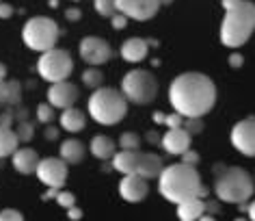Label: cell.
Listing matches in <instances>:
<instances>
[{
  "mask_svg": "<svg viewBox=\"0 0 255 221\" xmlns=\"http://www.w3.org/2000/svg\"><path fill=\"white\" fill-rule=\"evenodd\" d=\"M61 126L67 132H80L85 128V113L80 109H74V106H67L61 115Z\"/></svg>",
  "mask_w": 255,
  "mask_h": 221,
  "instance_id": "obj_21",
  "label": "cell"
},
{
  "mask_svg": "<svg viewBox=\"0 0 255 221\" xmlns=\"http://www.w3.org/2000/svg\"><path fill=\"white\" fill-rule=\"evenodd\" d=\"M242 63H245V59H242L240 54H232V56H229V65H232L234 69L236 67H242Z\"/></svg>",
  "mask_w": 255,
  "mask_h": 221,
  "instance_id": "obj_40",
  "label": "cell"
},
{
  "mask_svg": "<svg viewBox=\"0 0 255 221\" xmlns=\"http://www.w3.org/2000/svg\"><path fill=\"white\" fill-rule=\"evenodd\" d=\"M78 100V87L67 83V80H59V83H52L48 91V102L54 106V109H67V106H74V102Z\"/></svg>",
  "mask_w": 255,
  "mask_h": 221,
  "instance_id": "obj_13",
  "label": "cell"
},
{
  "mask_svg": "<svg viewBox=\"0 0 255 221\" xmlns=\"http://www.w3.org/2000/svg\"><path fill=\"white\" fill-rule=\"evenodd\" d=\"M182 156V163H186V165H197V163H199V154H197V152H193V150H186V152H184V154H180Z\"/></svg>",
  "mask_w": 255,
  "mask_h": 221,
  "instance_id": "obj_35",
  "label": "cell"
},
{
  "mask_svg": "<svg viewBox=\"0 0 255 221\" xmlns=\"http://www.w3.org/2000/svg\"><path fill=\"white\" fill-rule=\"evenodd\" d=\"M102 80H104V74L100 72V69H85V74H82V83H85L87 87H91V89H98V87H102Z\"/></svg>",
  "mask_w": 255,
  "mask_h": 221,
  "instance_id": "obj_26",
  "label": "cell"
},
{
  "mask_svg": "<svg viewBox=\"0 0 255 221\" xmlns=\"http://www.w3.org/2000/svg\"><path fill=\"white\" fill-rule=\"evenodd\" d=\"M91 154L98 156V159H102V161L111 159V156L115 154V143H113V139L106 137V135L93 137V139H91Z\"/></svg>",
  "mask_w": 255,
  "mask_h": 221,
  "instance_id": "obj_24",
  "label": "cell"
},
{
  "mask_svg": "<svg viewBox=\"0 0 255 221\" xmlns=\"http://www.w3.org/2000/svg\"><path fill=\"white\" fill-rule=\"evenodd\" d=\"M203 213H206V208H203L201 198H188L177 204V217H180V221H197Z\"/></svg>",
  "mask_w": 255,
  "mask_h": 221,
  "instance_id": "obj_19",
  "label": "cell"
},
{
  "mask_svg": "<svg viewBox=\"0 0 255 221\" xmlns=\"http://www.w3.org/2000/svg\"><path fill=\"white\" fill-rule=\"evenodd\" d=\"M95 2V11L102 17H113L117 13V7H115V0H93Z\"/></svg>",
  "mask_w": 255,
  "mask_h": 221,
  "instance_id": "obj_29",
  "label": "cell"
},
{
  "mask_svg": "<svg viewBox=\"0 0 255 221\" xmlns=\"http://www.w3.org/2000/svg\"><path fill=\"white\" fill-rule=\"evenodd\" d=\"M82 156H85V148H82L80 141H76V139H67V141L61 143V159L65 163H76L82 161Z\"/></svg>",
  "mask_w": 255,
  "mask_h": 221,
  "instance_id": "obj_23",
  "label": "cell"
},
{
  "mask_svg": "<svg viewBox=\"0 0 255 221\" xmlns=\"http://www.w3.org/2000/svg\"><path fill=\"white\" fill-rule=\"evenodd\" d=\"M111 20H113V28H117V30L119 28H126V24H128V17L124 13H115Z\"/></svg>",
  "mask_w": 255,
  "mask_h": 221,
  "instance_id": "obj_36",
  "label": "cell"
},
{
  "mask_svg": "<svg viewBox=\"0 0 255 221\" xmlns=\"http://www.w3.org/2000/svg\"><path fill=\"white\" fill-rule=\"evenodd\" d=\"M236 221H245V219H236Z\"/></svg>",
  "mask_w": 255,
  "mask_h": 221,
  "instance_id": "obj_51",
  "label": "cell"
},
{
  "mask_svg": "<svg viewBox=\"0 0 255 221\" xmlns=\"http://www.w3.org/2000/svg\"><path fill=\"white\" fill-rule=\"evenodd\" d=\"M37 69H39L43 80H48V83H59V80H67V76L72 74L74 61L65 50L50 48L39 56Z\"/></svg>",
  "mask_w": 255,
  "mask_h": 221,
  "instance_id": "obj_8",
  "label": "cell"
},
{
  "mask_svg": "<svg viewBox=\"0 0 255 221\" xmlns=\"http://www.w3.org/2000/svg\"><path fill=\"white\" fill-rule=\"evenodd\" d=\"M59 26H56L54 20H50L46 15H37L33 20H28L24 24L22 30V39L30 50H37V52H46V50L54 48L56 41H59Z\"/></svg>",
  "mask_w": 255,
  "mask_h": 221,
  "instance_id": "obj_6",
  "label": "cell"
},
{
  "mask_svg": "<svg viewBox=\"0 0 255 221\" xmlns=\"http://www.w3.org/2000/svg\"><path fill=\"white\" fill-rule=\"evenodd\" d=\"M162 172V159L156 154H147V152H138L136 154V169L134 174H138L141 178L149 180V178H158Z\"/></svg>",
  "mask_w": 255,
  "mask_h": 221,
  "instance_id": "obj_16",
  "label": "cell"
},
{
  "mask_svg": "<svg viewBox=\"0 0 255 221\" xmlns=\"http://www.w3.org/2000/svg\"><path fill=\"white\" fill-rule=\"evenodd\" d=\"M22 85L17 80H0V104H20Z\"/></svg>",
  "mask_w": 255,
  "mask_h": 221,
  "instance_id": "obj_22",
  "label": "cell"
},
{
  "mask_svg": "<svg viewBox=\"0 0 255 221\" xmlns=\"http://www.w3.org/2000/svg\"><path fill=\"white\" fill-rule=\"evenodd\" d=\"M184 119H186V124H182V126H184V130H186L190 137H193V135H199V132L203 130L201 117H184Z\"/></svg>",
  "mask_w": 255,
  "mask_h": 221,
  "instance_id": "obj_32",
  "label": "cell"
},
{
  "mask_svg": "<svg viewBox=\"0 0 255 221\" xmlns=\"http://www.w3.org/2000/svg\"><path fill=\"white\" fill-rule=\"evenodd\" d=\"M15 135H17V139H20V141H30V139H33V135H35V126L24 119V122H20V126H17Z\"/></svg>",
  "mask_w": 255,
  "mask_h": 221,
  "instance_id": "obj_30",
  "label": "cell"
},
{
  "mask_svg": "<svg viewBox=\"0 0 255 221\" xmlns=\"http://www.w3.org/2000/svg\"><path fill=\"white\" fill-rule=\"evenodd\" d=\"M89 113L98 124L113 126L121 122L128 113V100L113 87H98L89 98Z\"/></svg>",
  "mask_w": 255,
  "mask_h": 221,
  "instance_id": "obj_4",
  "label": "cell"
},
{
  "mask_svg": "<svg viewBox=\"0 0 255 221\" xmlns=\"http://www.w3.org/2000/svg\"><path fill=\"white\" fill-rule=\"evenodd\" d=\"M247 213H249V219H251V221H255V200H253L251 204L247 206Z\"/></svg>",
  "mask_w": 255,
  "mask_h": 221,
  "instance_id": "obj_45",
  "label": "cell"
},
{
  "mask_svg": "<svg viewBox=\"0 0 255 221\" xmlns=\"http://www.w3.org/2000/svg\"><path fill=\"white\" fill-rule=\"evenodd\" d=\"M13 117H17L20 122H24V119L28 117V111H26V109H22V106H20V109H17V111L13 113Z\"/></svg>",
  "mask_w": 255,
  "mask_h": 221,
  "instance_id": "obj_43",
  "label": "cell"
},
{
  "mask_svg": "<svg viewBox=\"0 0 255 221\" xmlns=\"http://www.w3.org/2000/svg\"><path fill=\"white\" fill-rule=\"evenodd\" d=\"M56 137H59V130H56L54 126H48L46 128V139H56Z\"/></svg>",
  "mask_w": 255,
  "mask_h": 221,
  "instance_id": "obj_44",
  "label": "cell"
},
{
  "mask_svg": "<svg viewBox=\"0 0 255 221\" xmlns=\"http://www.w3.org/2000/svg\"><path fill=\"white\" fill-rule=\"evenodd\" d=\"M17 143H20V139L11 128H0V159H4V156H11L17 150Z\"/></svg>",
  "mask_w": 255,
  "mask_h": 221,
  "instance_id": "obj_25",
  "label": "cell"
},
{
  "mask_svg": "<svg viewBox=\"0 0 255 221\" xmlns=\"http://www.w3.org/2000/svg\"><path fill=\"white\" fill-rule=\"evenodd\" d=\"M173 2V0H160V4H171Z\"/></svg>",
  "mask_w": 255,
  "mask_h": 221,
  "instance_id": "obj_50",
  "label": "cell"
},
{
  "mask_svg": "<svg viewBox=\"0 0 255 221\" xmlns=\"http://www.w3.org/2000/svg\"><path fill=\"white\" fill-rule=\"evenodd\" d=\"M56 202H59L63 208H69L76 204V198H74V193H69V191H61V193H56Z\"/></svg>",
  "mask_w": 255,
  "mask_h": 221,
  "instance_id": "obj_34",
  "label": "cell"
},
{
  "mask_svg": "<svg viewBox=\"0 0 255 221\" xmlns=\"http://www.w3.org/2000/svg\"><path fill=\"white\" fill-rule=\"evenodd\" d=\"M147 50H149V43L141 39V37H130V39L124 41L121 46V56L130 63H138L147 56Z\"/></svg>",
  "mask_w": 255,
  "mask_h": 221,
  "instance_id": "obj_17",
  "label": "cell"
},
{
  "mask_svg": "<svg viewBox=\"0 0 255 221\" xmlns=\"http://www.w3.org/2000/svg\"><path fill=\"white\" fill-rule=\"evenodd\" d=\"M11 15H13V7L7 4V2H0V17H4V20H7V17H11Z\"/></svg>",
  "mask_w": 255,
  "mask_h": 221,
  "instance_id": "obj_38",
  "label": "cell"
},
{
  "mask_svg": "<svg viewBox=\"0 0 255 221\" xmlns=\"http://www.w3.org/2000/svg\"><path fill=\"white\" fill-rule=\"evenodd\" d=\"M80 56L89 65H102L113 56V50L102 37H85L80 41Z\"/></svg>",
  "mask_w": 255,
  "mask_h": 221,
  "instance_id": "obj_12",
  "label": "cell"
},
{
  "mask_svg": "<svg viewBox=\"0 0 255 221\" xmlns=\"http://www.w3.org/2000/svg\"><path fill=\"white\" fill-rule=\"evenodd\" d=\"M119 145H121V150H138L141 148V137L136 132H124L119 137Z\"/></svg>",
  "mask_w": 255,
  "mask_h": 221,
  "instance_id": "obj_27",
  "label": "cell"
},
{
  "mask_svg": "<svg viewBox=\"0 0 255 221\" xmlns=\"http://www.w3.org/2000/svg\"><path fill=\"white\" fill-rule=\"evenodd\" d=\"M147 141H151V143L160 141V137H158V132H156V130H149V132H147Z\"/></svg>",
  "mask_w": 255,
  "mask_h": 221,
  "instance_id": "obj_46",
  "label": "cell"
},
{
  "mask_svg": "<svg viewBox=\"0 0 255 221\" xmlns=\"http://www.w3.org/2000/svg\"><path fill=\"white\" fill-rule=\"evenodd\" d=\"M232 143L245 156H255V117H247L234 126Z\"/></svg>",
  "mask_w": 255,
  "mask_h": 221,
  "instance_id": "obj_11",
  "label": "cell"
},
{
  "mask_svg": "<svg viewBox=\"0 0 255 221\" xmlns=\"http://www.w3.org/2000/svg\"><path fill=\"white\" fill-rule=\"evenodd\" d=\"M37 165H39V156L30 148H20L13 152V167L20 174H35Z\"/></svg>",
  "mask_w": 255,
  "mask_h": 221,
  "instance_id": "obj_18",
  "label": "cell"
},
{
  "mask_svg": "<svg viewBox=\"0 0 255 221\" xmlns=\"http://www.w3.org/2000/svg\"><path fill=\"white\" fill-rule=\"evenodd\" d=\"M160 145L167 150L169 154H184L190 148V135L184 130V126L177 128H169L160 137Z\"/></svg>",
  "mask_w": 255,
  "mask_h": 221,
  "instance_id": "obj_15",
  "label": "cell"
},
{
  "mask_svg": "<svg viewBox=\"0 0 255 221\" xmlns=\"http://www.w3.org/2000/svg\"><path fill=\"white\" fill-rule=\"evenodd\" d=\"M253 189L255 182L251 174L240 167H225V172L216 176L214 182L216 198L221 202H227V204H245L247 200H251Z\"/></svg>",
  "mask_w": 255,
  "mask_h": 221,
  "instance_id": "obj_5",
  "label": "cell"
},
{
  "mask_svg": "<svg viewBox=\"0 0 255 221\" xmlns=\"http://www.w3.org/2000/svg\"><path fill=\"white\" fill-rule=\"evenodd\" d=\"M115 7L119 13L134 20H149L162 7L160 0H115Z\"/></svg>",
  "mask_w": 255,
  "mask_h": 221,
  "instance_id": "obj_10",
  "label": "cell"
},
{
  "mask_svg": "<svg viewBox=\"0 0 255 221\" xmlns=\"http://www.w3.org/2000/svg\"><path fill=\"white\" fill-rule=\"evenodd\" d=\"M136 154L138 150H121L119 154H113V167L121 174H134L136 169Z\"/></svg>",
  "mask_w": 255,
  "mask_h": 221,
  "instance_id": "obj_20",
  "label": "cell"
},
{
  "mask_svg": "<svg viewBox=\"0 0 255 221\" xmlns=\"http://www.w3.org/2000/svg\"><path fill=\"white\" fill-rule=\"evenodd\" d=\"M121 93L126 96V100H130L134 104H149L158 93V83L145 69H132L124 76Z\"/></svg>",
  "mask_w": 255,
  "mask_h": 221,
  "instance_id": "obj_7",
  "label": "cell"
},
{
  "mask_svg": "<svg viewBox=\"0 0 255 221\" xmlns=\"http://www.w3.org/2000/svg\"><path fill=\"white\" fill-rule=\"evenodd\" d=\"M225 20L221 26V41L227 48H240L255 30V4L249 0H223Z\"/></svg>",
  "mask_w": 255,
  "mask_h": 221,
  "instance_id": "obj_2",
  "label": "cell"
},
{
  "mask_svg": "<svg viewBox=\"0 0 255 221\" xmlns=\"http://www.w3.org/2000/svg\"><path fill=\"white\" fill-rule=\"evenodd\" d=\"M37 178H39L46 187H54V189H61L67 180V163L63 159H41L39 165L35 169Z\"/></svg>",
  "mask_w": 255,
  "mask_h": 221,
  "instance_id": "obj_9",
  "label": "cell"
},
{
  "mask_svg": "<svg viewBox=\"0 0 255 221\" xmlns=\"http://www.w3.org/2000/svg\"><path fill=\"white\" fill-rule=\"evenodd\" d=\"M154 122L167 124L169 128H177V126L184 124V117L180 115V113H173V115H162V113H154Z\"/></svg>",
  "mask_w": 255,
  "mask_h": 221,
  "instance_id": "obj_28",
  "label": "cell"
},
{
  "mask_svg": "<svg viewBox=\"0 0 255 221\" xmlns=\"http://www.w3.org/2000/svg\"><path fill=\"white\" fill-rule=\"evenodd\" d=\"M4 76H7V67L0 63V80H4Z\"/></svg>",
  "mask_w": 255,
  "mask_h": 221,
  "instance_id": "obj_49",
  "label": "cell"
},
{
  "mask_svg": "<svg viewBox=\"0 0 255 221\" xmlns=\"http://www.w3.org/2000/svg\"><path fill=\"white\" fill-rule=\"evenodd\" d=\"M11 122H13V113L7 111V113H2L0 115V128H9Z\"/></svg>",
  "mask_w": 255,
  "mask_h": 221,
  "instance_id": "obj_37",
  "label": "cell"
},
{
  "mask_svg": "<svg viewBox=\"0 0 255 221\" xmlns=\"http://www.w3.org/2000/svg\"><path fill=\"white\" fill-rule=\"evenodd\" d=\"M119 193L126 202H143L145 195L149 193V185L138 174H126V178L119 185Z\"/></svg>",
  "mask_w": 255,
  "mask_h": 221,
  "instance_id": "obj_14",
  "label": "cell"
},
{
  "mask_svg": "<svg viewBox=\"0 0 255 221\" xmlns=\"http://www.w3.org/2000/svg\"><path fill=\"white\" fill-rule=\"evenodd\" d=\"M169 100L182 117H203L216 102V87L206 74H180L169 87Z\"/></svg>",
  "mask_w": 255,
  "mask_h": 221,
  "instance_id": "obj_1",
  "label": "cell"
},
{
  "mask_svg": "<svg viewBox=\"0 0 255 221\" xmlns=\"http://www.w3.org/2000/svg\"><path fill=\"white\" fill-rule=\"evenodd\" d=\"M80 9H67V13H65V17L67 20H72V22H76V20H80Z\"/></svg>",
  "mask_w": 255,
  "mask_h": 221,
  "instance_id": "obj_41",
  "label": "cell"
},
{
  "mask_svg": "<svg viewBox=\"0 0 255 221\" xmlns=\"http://www.w3.org/2000/svg\"><path fill=\"white\" fill-rule=\"evenodd\" d=\"M0 221H24V217L15 208H4V211H0Z\"/></svg>",
  "mask_w": 255,
  "mask_h": 221,
  "instance_id": "obj_33",
  "label": "cell"
},
{
  "mask_svg": "<svg viewBox=\"0 0 255 221\" xmlns=\"http://www.w3.org/2000/svg\"><path fill=\"white\" fill-rule=\"evenodd\" d=\"M67 215H69V219H72V221H78L82 217V211H80V208H76V206H69Z\"/></svg>",
  "mask_w": 255,
  "mask_h": 221,
  "instance_id": "obj_39",
  "label": "cell"
},
{
  "mask_svg": "<svg viewBox=\"0 0 255 221\" xmlns=\"http://www.w3.org/2000/svg\"><path fill=\"white\" fill-rule=\"evenodd\" d=\"M160 193L164 200L180 204L188 198H199L201 176L193 165L186 163H175L171 167H162L160 172Z\"/></svg>",
  "mask_w": 255,
  "mask_h": 221,
  "instance_id": "obj_3",
  "label": "cell"
},
{
  "mask_svg": "<svg viewBox=\"0 0 255 221\" xmlns=\"http://www.w3.org/2000/svg\"><path fill=\"white\" fill-rule=\"evenodd\" d=\"M206 213H219V202H203Z\"/></svg>",
  "mask_w": 255,
  "mask_h": 221,
  "instance_id": "obj_42",
  "label": "cell"
},
{
  "mask_svg": "<svg viewBox=\"0 0 255 221\" xmlns=\"http://www.w3.org/2000/svg\"><path fill=\"white\" fill-rule=\"evenodd\" d=\"M37 119H39L41 124H50L54 119V109L52 104H39L37 106Z\"/></svg>",
  "mask_w": 255,
  "mask_h": 221,
  "instance_id": "obj_31",
  "label": "cell"
},
{
  "mask_svg": "<svg viewBox=\"0 0 255 221\" xmlns=\"http://www.w3.org/2000/svg\"><path fill=\"white\" fill-rule=\"evenodd\" d=\"M197 221H216V219L212 217V215H206V213H203V215H201V217L197 219Z\"/></svg>",
  "mask_w": 255,
  "mask_h": 221,
  "instance_id": "obj_48",
  "label": "cell"
},
{
  "mask_svg": "<svg viewBox=\"0 0 255 221\" xmlns=\"http://www.w3.org/2000/svg\"><path fill=\"white\" fill-rule=\"evenodd\" d=\"M56 193H59V189H54V187H50L48 189V193L43 195V200H50V198H56Z\"/></svg>",
  "mask_w": 255,
  "mask_h": 221,
  "instance_id": "obj_47",
  "label": "cell"
}]
</instances>
